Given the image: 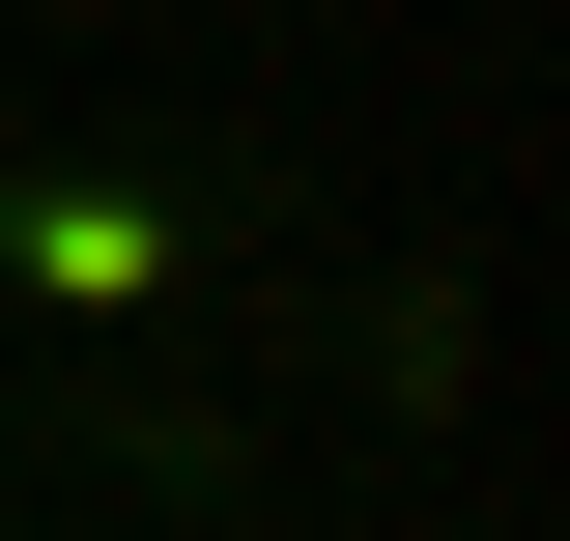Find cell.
I'll return each instance as SVG.
<instances>
[{"label": "cell", "instance_id": "6da1fadb", "mask_svg": "<svg viewBox=\"0 0 570 541\" xmlns=\"http://www.w3.org/2000/svg\"><path fill=\"white\" fill-rule=\"evenodd\" d=\"M0 257L58 285V314H115V285H171V200H115V171H58V200L0 228Z\"/></svg>", "mask_w": 570, "mask_h": 541}]
</instances>
